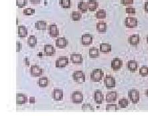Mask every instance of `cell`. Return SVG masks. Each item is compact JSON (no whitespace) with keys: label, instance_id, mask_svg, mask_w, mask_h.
<instances>
[{"label":"cell","instance_id":"1","mask_svg":"<svg viewBox=\"0 0 148 116\" xmlns=\"http://www.w3.org/2000/svg\"><path fill=\"white\" fill-rule=\"evenodd\" d=\"M104 76V72L101 69H95L90 73V79L92 81L99 82Z\"/></svg>","mask_w":148,"mask_h":116},{"label":"cell","instance_id":"2","mask_svg":"<svg viewBox=\"0 0 148 116\" xmlns=\"http://www.w3.org/2000/svg\"><path fill=\"white\" fill-rule=\"evenodd\" d=\"M128 97L131 102L136 104L139 102V92L135 89L130 90L128 92Z\"/></svg>","mask_w":148,"mask_h":116},{"label":"cell","instance_id":"3","mask_svg":"<svg viewBox=\"0 0 148 116\" xmlns=\"http://www.w3.org/2000/svg\"><path fill=\"white\" fill-rule=\"evenodd\" d=\"M71 100L75 104H80L83 101V94L80 91H75L71 94Z\"/></svg>","mask_w":148,"mask_h":116},{"label":"cell","instance_id":"4","mask_svg":"<svg viewBox=\"0 0 148 116\" xmlns=\"http://www.w3.org/2000/svg\"><path fill=\"white\" fill-rule=\"evenodd\" d=\"M74 81L78 83H82L85 81V75L82 71H76L73 73Z\"/></svg>","mask_w":148,"mask_h":116},{"label":"cell","instance_id":"5","mask_svg":"<svg viewBox=\"0 0 148 116\" xmlns=\"http://www.w3.org/2000/svg\"><path fill=\"white\" fill-rule=\"evenodd\" d=\"M104 83L107 89H112L115 88L116 85V81L115 78L111 75H107L104 79Z\"/></svg>","mask_w":148,"mask_h":116},{"label":"cell","instance_id":"6","mask_svg":"<svg viewBox=\"0 0 148 116\" xmlns=\"http://www.w3.org/2000/svg\"><path fill=\"white\" fill-rule=\"evenodd\" d=\"M137 24H138V21L135 18L128 17L125 20V26L128 28H134L137 26Z\"/></svg>","mask_w":148,"mask_h":116},{"label":"cell","instance_id":"7","mask_svg":"<svg viewBox=\"0 0 148 116\" xmlns=\"http://www.w3.org/2000/svg\"><path fill=\"white\" fill-rule=\"evenodd\" d=\"M69 64V58L66 56H61L56 61V67L58 68H63Z\"/></svg>","mask_w":148,"mask_h":116},{"label":"cell","instance_id":"8","mask_svg":"<svg viewBox=\"0 0 148 116\" xmlns=\"http://www.w3.org/2000/svg\"><path fill=\"white\" fill-rule=\"evenodd\" d=\"M30 74L33 77H40L43 74V69L40 68L38 65H33L30 68Z\"/></svg>","mask_w":148,"mask_h":116},{"label":"cell","instance_id":"9","mask_svg":"<svg viewBox=\"0 0 148 116\" xmlns=\"http://www.w3.org/2000/svg\"><path fill=\"white\" fill-rule=\"evenodd\" d=\"M71 61L73 64H81L83 62V59H82V56L81 54L73 53L71 54Z\"/></svg>","mask_w":148,"mask_h":116},{"label":"cell","instance_id":"10","mask_svg":"<svg viewBox=\"0 0 148 116\" xmlns=\"http://www.w3.org/2000/svg\"><path fill=\"white\" fill-rule=\"evenodd\" d=\"M123 66V61L121 59L116 58H114L113 60L111 61V68L113 69L114 71H117L120 69Z\"/></svg>","mask_w":148,"mask_h":116},{"label":"cell","instance_id":"11","mask_svg":"<svg viewBox=\"0 0 148 116\" xmlns=\"http://www.w3.org/2000/svg\"><path fill=\"white\" fill-rule=\"evenodd\" d=\"M94 100L97 104H101L104 100V96H103L101 90H97L94 93Z\"/></svg>","mask_w":148,"mask_h":116},{"label":"cell","instance_id":"12","mask_svg":"<svg viewBox=\"0 0 148 116\" xmlns=\"http://www.w3.org/2000/svg\"><path fill=\"white\" fill-rule=\"evenodd\" d=\"M44 51L46 56H54L56 54V50L54 46L50 44H46L44 45Z\"/></svg>","mask_w":148,"mask_h":116},{"label":"cell","instance_id":"13","mask_svg":"<svg viewBox=\"0 0 148 116\" xmlns=\"http://www.w3.org/2000/svg\"><path fill=\"white\" fill-rule=\"evenodd\" d=\"M68 44H69V41L65 37H58L56 40V47L60 48V49L65 48L68 45Z\"/></svg>","mask_w":148,"mask_h":116},{"label":"cell","instance_id":"14","mask_svg":"<svg viewBox=\"0 0 148 116\" xmlns=\"http://www.w3.org/2000/svg\"><path fill=\"white\" fill-rule=\"evenodd\" d=\"M49 35L52 37H57L59 35V30L56 24H51L48 27Z\"/></svg>","mask_w":148,"mask_h":116},{"label":"cell","instance_id":"15","mask_svg":"<svg viewBox=\"0 0 148 116\" xmlns=\"http://www.w3.org/2000/svg\"><path fill=\"white\" fill-rule=\"evenodd\" d=\"M93 37L90 34H84L81 37V43L83 45H89L92 43Z\"/></svg>","mask_w":148,"mask_h":116},{"label":"cell","instance_id":"16","mask_svg":"<svg viewBox=\"0 0 148 116\" xmlns=\"http://www.w3.org/2000/svg\"><path fill=\"white\" fill-rule=\"evenodd\" d=\"M117 99V93L113 91V92H108L106 95V102L107 103L115 102Z\"/></svg>","mask_w":148,"mask_h":116},{"label":"cell","instance_id":"17","mask_svg":"<svg viewBox=\"0 0 148 116\" xmlns=\"http://www.w3.org/2000/svg\"><path fill=\"white\" fill-rule=\"evenodd\" d=\"M27 97L26 94H17L16 95V103L18 105H23L27 103Z\"/></svg>","mask_w":148,"mask_h":116},{"label":"cell","instance_id":"18","mask_svg":"<svg viewBox=\"0 0 148 116\" xmlns=\"http://www.w3.org/2000/svg\"><path fill=\"white\" fill-rule=\"evenodd\" d=\"M53 99L54 101H61L63 100V91L58 88L53 91Z\"/></svg>","mask_w":148,"mask_h":116},{"label":"cell","instance_id":"19","mask_svg":"<svg viewBox=\"0 0 148 116\" xmlns=\"http://www.w3.org/2000/svg\"><path fill=\"white\" fill-rule=\"evenodd\" d=\"M129 43L132 45H137L140 41V37L138 34H134L129 37Z\"/></svg>","mask_w":148,"mask_h":116},{"label":"cell","instance_id":"20","mask_svg":"<svg viewBox=\"0 0 148 116\" xmlns=\"http://www.w3.org/2000/svg\"><path fill=\"white\" fill-rule=\"evenodd\" d=\"M87 4L88 9L90 12H95L99 7V3L96 0H88Z\"/></svg>","mask_w":148,"mask_h":116},{"label":"cell","instance_id":"21","mask_svg":"<svg viewBox=\"0 0 148 116\" xmlns=\"http://www.w3.org/2000/svg\"><path fill=\"white\" fill-rule=\"evenodd\" d=\"M107 24L103 21L99 22L97 24V30L99 31V33H105L107 31Z\"/></svg>","mask_w":148,"mask_h":116},{"label":"cell","instance_id":"22","mask_svg":"<svg viewBox=\"0 0 148 116\" xmlns=\"http://www.w3.org/2000/svg\"><path fill=\"white\" fill-rule=\"evenodd\" d=\"M27 29L24 26H18V36L21 38L27 37Z\"/></svg>","mask_w":148,"mask_h":116},{"label":"cell","instance_id":"23","mask_svg":"<svg viewBox=\"0 0 148 116\" xmlns=\"http://www.w3.org/2000/svg\"><path fill=\"white\" fill-rule=\"evenodd\" d=\"M127 67H128L129 70L134 72V71L137 70V67H138V64H137V62H136V61L130 60V61H129L127 63Z\"/></svg>","mask_w":148,"mask_h":116},{"label":"cell","instance_id":"24","mask_svg":"<svg viewBox=\"0 0 148 116\" xmlns=\"http://www.w3.org/2000/svg\"><path fill=\"white\" fill-rule=\"evenodd\" d=\"M78 8L81 11L82 13L86 14L88 11V4L87 2L81 1L79 2V5H78Z\"/></svg>","mask_w":148,"mask_h":116},{"label":"cell","instance_id":"25","mask_svg":"<svg viewBox=\"0 0 148 116\" xmlns=\"http://www.w3.org/2000/svg\"><path fill=\"white\" fill-rule=\"evenodd\" d=\"M35 27L38 30H46V22L45 21L40 20L36 22Z\"/></svg>","mask_w":148,"mask_h":116},{"label":"cell","instance_id":"26","mask_svg":"<svg viewBox=\"0 0 148 116\" xmlns=\"http://www.w3.org/2000/svg\"><path fill=\"white\" fill-rule=\"evenodd\" d=\"M89 57L90 58H98L99 57V50L97 47H92L89 50Z\"/></svg>","mask_w":148,"mask_h":116},{"label":"cell","instance_id":"27","mask_svg":"<svg viewBox=\"0 0 148 116\" xmlns=\"http://www.w3.org/2000/svg\"><path fill=\"white\" fill-rule=\"evenodd\" d=\"M27 45L30 47H34L37 45V38L35 35H30L27 38Z\"/></svg>","mask_w":148,"mask_h":116},{"label":"cell","instance_id":"28","mask_svg":"<svg viewBox=\"0 0 148 116\" xmlns=\"http://www.w3.org/2000/svg\"><path fill=\"white\" fill-rule=\"evenodd\" d=\"M100 52L103 53H109L111 52L112 47L110 44L101 43L100 45Z\"/></svg>","mask_w":148,"mask_h":116},{"label":"cell","instance_id":"29","mask_svg":"<svg viewBox=\"0 0 148 116\" xmlns=\"http://www.w3.org/2000/svg\"><path fill=\"white\" fill-rule=\"evenodd\" d=\"M39 87L40 88H46L48 85V79L46 77H42L38 79Z\"/></svg>","mask_w":148,"mask_h":116},{"label":"cell","instance_id":"30","mask_svg":"<svg viewBox=\"0 0 148 116\" xmlns=\"http://www.w3.org/2000/svg\"><path fill=\"white\" fill-rule=\"evenodd\" d=\"M71 18L73 21H80L82 18V14L79 12H73L71 14Z\"/></svg>","mask_w":148,"mask_h":116},{"label":"cell","instance_id":"31","mask_svg":"<svg viewBox=\"0 0 148 116\" xmlns=\"http://www.w3.org/2000/svg\"><path fill=\"white\" fill-rule=\"evenodd\" d=\"M82 110L85 112H93L95 111V109L89 103H84L82 105Z\"/></svg>","mask_w":148,"mask_h":116},{"label":"cell","instance_id":"32","mask_svg":"<svg viewBox=\"0 0 148 116\" xmlns=\"http://www.w3.org/2000/svg\"><path fill=\"white\" fill-rule=\"evenodd\" d=\"M96 18L99 20H103L106 18V12L104 9H99L95 15Z\"/></svg>","mask_w":148,"mask_h":116},{"label":"cell","instance_id":"33","mask_svg":"<svg viewBox=\"0 0 148 116\" xmlns=\"http://www.w3.org/2000/svg\"><path fill=\"white\" fill-rule=\"evenodd\" d=\"M60 5L61 7L64 8V9H69L71 7V0H60Z\"/></svg>","mask_w":148,"mask_h":116},{"label":"cell","instance_id":"34","mask_svg":"<svg viewBox=\"0 0 148 116\" xmlns=\"http://www.w3.org/2000/svg\"><path fill=\"white\" fill-rule=\"evenodd\" d=\"M117 110V105L115 103H109V104L106 105V111H116Z\"/></svg>","mask_w":148,"mask_h":116},{"label":"cell","instance_id":"35","mask_svg":"<svg viewBox=\"0 0 148 116\" xmlns=\"http://www.w3.org/2000/svg\"><path fill=\"white\" fill-rule=\"evenodd\" d=\"M129 105V101L127 99L121 98L119 100V105L121 108H125Z\"/></svg>","mask_w":148,"mask_h":116},{"label":"cell","instance_id":"36","mask_svg":"<svg viewBox=\"0 0 148 116\" xmlns=\"http://www.w3.org/2000/svg\"><path fill=\"white\" fill-rule=\"evenodd\" d=\"M139 74H140L141 76L145 77L148 75V67L145 65H143L139 69Z\"/></svg>","mask_w":148,"mask_h":116},{"label":"cell","instance_id":"37","mask_svg":"<svg viewBox=\"0 0 148 116\" xmlns=\"http://www.w3.org/2000/svg\"><path fill=\"white\" fill-rule=\"evenodd\" d=\"M36 13V10L33 8H26L24 10L23 14L25 16H32Z\"/></svg>","mask_w":148,"mask_h":116},{"label":"cell","instance_id":"38","mask_svg":"<svg viewBox=\"0 0 148 116\" xmlns=\"http://www.w3.org/2000/svg\"><path fill=\"white\" fill-rule=\"evenodd\" d=\"M27 0H16V5L19 8H23L26 5Z\"/></svg>","mask_w":148,"mask_h":116},{"label":"cell","instance_id":"39","mask_svg":"<svg viewBox=\"0 0 148 116\" xmlns=\"http://www.w3.org/2000/svg\"><path fill=\"white\" fill-rule=\"evenodd\" d=\"M121 3L123 5H132L134 3V0H121Z\"/></svg>","mask_w":148,"mask_h":116},{"label":"cell","instance_id":"40","mask_svg":"<svg viewBox=\"0 0 148 116\" xmlns=\"http://www.w3.org/2000/svg\"><path fill=\"white\" fill-rule=\"evenodd\" d=\"M135 9L134 7H127L125 9V13L128 14H135Z\"/></svg>","mask_w":148,"mask_h":116},{"label":"cell","instance_id":"41","mask_svg":"<svg viewBox=\"0 0 148 116\" xmlns=\"http://www.w3.org/2000/svg\"><path fill=\"white\" fill-rule=\"evenodd\" d=\"M22 44H21L20 42L17 41L16 42V52H20L21 50H22Z\"/></svg>","mask_w":148,"mask_h":116},{"label":"cell","instance_id":"42","mask_svg":"<svg viewBox=\"0 0 148 116\" xmlns=\"http://www.w3.org/2000/svg\"><path fill=\"white\" fill-rule=\"evenodd\" d=\"M29 1L31 2V3L36 5V4H40L41 3L42 0H29Z\"/></svg>","mask_w":148,"mask_h":116},{"label":"cell","instance_id":"43","mask_svg":"<svg viewBox=\"0 0 148 116\" xmlns=\"http://www.w3.org/2000/svg\"><path fill=\"white\" fill-rule=\"evenodd\" d=\"M144 9H145V13L148 14V1H147L145 3V5H144Z\"/></svg>","mask_w":148,"mask_h":116},{"label":"cell","instance_id":"44","mask_svg":"<svg viewBox=\"0 0 148 116\" xmlns=\"http://www.w3.org/2000/svg\"><path fill=\"white\" fill-rule=\"evenodd\" d=\"M29 101L30 103H36V99L34 97H30V98H29Z\"/></svg>","mask_w":148,"mask_h":116},{"label":"cell","instance_id":"45","mask_svg":"<svg viewBox=\"0 0 148 116\" xmlns=\"http://www.w3.org/2000/svg\"><path fill=\"white\" fill-rule=\"evenodd\" d=\"M25 62H26V64L27 66H29V63L28 62V61H27V58L25 59Z\"/></svg>","mask_w":148,"mask_h":116},{"label":"cell","instance_id":"46","mask_svg":"<svg viewBox=\"0 0 148 116\" xmlns=\"http://www.w3.org/2000/svg\"><path fill=\"white\" fill-rule=\"evenodd\" d=\"M145 96H146L147 98H148V90H145Z\"/></svg>","mask_w":148,"mask_h":116},{"label":"cell","instance_id":"47","mask_svg":"<svg viewBox=\"0 0 148 116\" xmlns=\"http://www.w3.org/2000/svg\"><path fill=\"white\" fill-rule=\"evenodd\" d=\"M147 43H148V35H147Z\"/></svg>","mask_w":148,"mask_h":116}]
</instances>
